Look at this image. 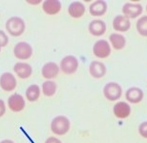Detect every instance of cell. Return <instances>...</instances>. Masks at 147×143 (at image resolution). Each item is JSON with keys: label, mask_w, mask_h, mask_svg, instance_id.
<instances>
[{"label": "cell", "mask_w": 147, "mask_h": 143, "mask_svg": "<svg viewBox=\"0 0 147 143\" xmlns=\"http://www.w3.org/2000/svg\"><path fill=\"white\" fill-rule=\"evenodd\" d=\"M70 124L68 119L64 116L55 118L51 123V130L54 134L62 136L66 134L70 129Z\"/></svg>", "instance_id": "1"}, {"label": "cell", "mask_w": 147, "mask_h": 143, "mask_svg": "<svg viewBox=\"0 0 147 143\" xmlns=\"http://www.w3.org/2000/svg\"><path fill=\"white\" fill-rule=\"evenodd\" d=\"M6 28L11 35L18 36L21 35L24 31L25 24L20 18L13 17L7 21Z\"/></svg>", "instance_id": "2"}, {"label": "cell", "mask_w": 147, "mask_h": 143, "mask_svg": "<svg viewBox=\"0 0 147 143\" xmlns=\"http://www.w3.org/2000/svg\"><path fill=\"white\" fill-rule=\"evenodd\" d=\"M104 94L106 98L110 101H115L121 97L122 89L121 86L115 83H109L104 88Z\"/></svg>", "instance_id": "3"}, {"label": "cell", "mask_w": 147, "mask_h": 143, "mask_svg": "<svg viewBox=\"0 0 147 143\" xmlns=\"http://www.w3.org/2000/svg\"><path fill=\"white\" fill-rule=\"evenodd\" d=\"M60 67L62 71L65 73L67 74H72L78 68V60L72 56L65 57L62 60Z\"/></svg>", "instance_id": "4"}, {"label": "cell", "mask_w": 147, "mask_h": 143, "mask_svg": "<svg viewBox=\"0 0 147 143\" xmlns=\"http://www.w3.org/2000/svg\"><path fill=\"white\" fill-rule=\"evenodd\" d=\"M32 52V47L25 42L19 43L15 47V55L19 59H28L31 57Z\"/></svg>", "instance_id": "5"}, {"label": "cell", "mask_w": 147, "mask_h": 143, "mask_svg": "<svg viewBox=\"0 0 147 143\" xmlns=\"http://www.w3.org/2000/svg\"><path fill=\"white\" fill-rule=\"evenodd\" d=\"M93 52L98 57L101 58L107 57L111 53L109 45L105 40H99L94 45Z\"/></svg>", "instance_id": "6"}, {"label": "cell", "mask_w": 147, "mask_h": 143, "mask_svg": "<svg viewBox=\"0 0 147 143\" xmlns=\"http://www.w3.org/2000/svg\"><path fill=\"white\" fill-rule=\"evenodd\" d=\"M9 108L14 112H19L24 109L25 102L22 96L15 94L10 96L8 101Z\"/></svg>", "instance_id": "7"}, {"label": "cell", "mask_w": 147, "mask_h": 143, "mask_svg": "<svg viewBox=\"0 0 147 143\" xmlns=\"http://www.w3.org/2000/svg\"><path fill=\"white\" fill-rule=\"evenodd\" d=\"M142 10L143 9L140 4L130 3H126L122 9L123 12L128 19L136 18L141 14Z\"/></svg>", "instance_id": "8"}, {"label": "cell", "mask_w": 147, "mask_h": 143, "mask_svg": "<svg viewBox=\"0 0 147 143\" xmlns=\"http://www.w3.org/2000/svg\"><path fill=\"white\" fill-rule=\"evenodd\" d=\"M0 85L2 88L5 91H11L16 87V80L11 73H5L1 77Z\"/></svg>", "instance_id": "9"}, {"label": "cell", "mask_w": 147, "mask_h": 143, "mask_svg": "<svg viewBox=\"0 0 147 143\" xmlns=\"http://www.w3.org/2000/svg\"><path fill=\"white\" fill-rule=\"evenodd\" d=\"M113 25L114 29L116 31L125 32L130 28V22L126 16L118 15L114 19Z\"/></svg>", "instance_id": "10"}, {"label": "cell", "mask_w": 147, "mask_h": 143, "mask_svg": "<svg viewBox=\"0 0 147 143\" xmlns=\"http://www.w3.org/2000/svg\"><path fill=\"white\" fill-rule=\"evenodd\" d=\"M114 112L117 117L124 118L129 115L130 108L126 102H119L117 103L114 107Z\"/></svg>", "instance_id": "11"}, {"label": "cell", "mask_w": 147, "mask_h": 143, "mask_svg": "<svg viewBox=\"0 0 147 143\" xmlns=\"http://www.w3.org/2000/svg\"><path fill=\"white\" fill-rule=\"evenodd\" d=\"M106 71V67L102 63L93 61L90 65V73L95 78H100L103 76Z\"/></svg>", "instance_id": "12"}, {"label": "cell", "mask_w": 147, "mask_h": 143, "mask_svg": "<svg viewBox=\"0 0 147 143\" xmlns=\"http://www.w3.org/2000/svg\"><path fill=\"white\" fill-rule=\"evenodd\" d=\"M14 70L17 75L22 78L29 77L32 73V69L29 64L18 63L14 67Z\"/></svg>", "instance_id": "13"}, {"label": "cell", "mask_w": 147, "mask_h": 143, "mask_svg": "<svg viewBox=\"0 0 147 143\" xmlns=\"http://www.w3.org/2000/svg\"><path fill=\"white\" fill-rule=\"evenodd\" d=\"M106 30L105 23L101 20H94L89 25L90 32L95 36H98L102 35Z\"/></svg>", "instance_id": "14"}, {"label": "cell", "mask_w": 147, "mask_h": 143, "mask_svg": "<svg viewBox=\"0 0 147 143\" xmlns=\"http://www.w3.org/2000/svg\"><path fill=\"white\" fill-rule=\"evenodd\" d=\"M60 2L57 0H48L43 3L44 11L48 14H55L59 12L61 9Z\"/></svg>", "instance_id": "15"}, {"label": "cell", "mask_w": 147, "mask_h": 143, "mask_svg": "<svg viewBox=\"0 0 147 143\" xmlns=\"http://www.w3.org/2000/svg\"><path fill=\"white\" fill-rule=\"evenodd\" d=\"M126 98L132 103H137L142 100L143 93L140 88H132L129 89L126 93Z\"/></svg>", "instance_id": "16"}, {"label": "cell", "mask_w": 147, "mask_h": 143, "mask_svg": "<svg viewBox=\"0 0 147 143\" xmlns=\"http://www.w3.org/2000/svg\"><path fill=\"white\" fill-rule=\"evenodd\" d=\"M59 69L56 63H48L43 67L42 75L46 78H52L55 77L58 74Z\"/></svg>", "instance_id": "17"}, {"label": "cell", "mask_w": 147, "mask_h": 143, "mask_svg": "<svg viewBox=\"0 0 147 143\" xmlns=\"http://www.w3.org/2000/svg\"><path fill=\"white\" fill-rule=\"evenodd\" d=\"M107 7V4L105 2L102 1H97L90 6V13L94 16H100L105 13Z\"/></svg>", "instance_id": "18"}, {"label": "cell", "mask_w": 147, "mask_h": 143, "mask_svg": "<svg viewBox=\"0 0 147 143\" xmlns=\"http://www.w3.org/2000/svg\"><path fill=\"white\" fill-rule=\"evenodd\" d=\"M85 8L82 3L79 2H75L71 3L69 7L70 15L74 18H79L82 16L85 12Z\"/></svg>", "instance_id": "19"}, {"label": "cell", "mask_w": 147, "mask_h": 143, "mask_svg": "<svg viewBox=\"0 0 147 143\" xmlns=\"http://www.w3.org/2000/svg\"><path fill=\"white\" fill-rule=\"evenodd\" d=\"M110 40L116 49H123L126 44V39L122 35L113 33L110 37Z\"/></svg>", "instance_id": "20"}, {"label": "cell", "mask_w": 147, "mask_h": 143, "mask_svg": "<svg viewBox=\"0 0 147 143\" xmlns=\"http://www.w3.org/2000/svg\"><path fill=\"white\" fill-rule=\"evenodd\" d=\"M40 94V88L37 85H31L27 90L26 96L30 102H34L38 99Z\"/></svg>", "instance_id": "21"}, {"label": "cell", "mask_w": 147, "mask_h": 143, "mask_svg": "<svg viewBox=\"0 0 147 143\" xmlns=\"http://www.w3.org/2000/svg\"><path fill=\"white\" fill-rule=\"evenodd\" d=\"M43 91L44 94L47 96L53 95L57 89V86L54 82L47 81L45 82L43 84Z\"/></svg>", "instance_id": "22"}, {"label": "cell", "mask_w": 147, "mask_h": 143, "mask_svg": "<svg viewBox=\"0 0 147 143\" xmlns=\"http://www.w3.org/2000/svg\"><path fill=\"white\" fill-rule=\"evenodd\" d=\"M136 27L141 35L147 37V16L139 19L136 24Z\"/></svg>", "instance_id": "23"}, {"label": "cell", "mask_w": 147, "mask_h": 143, "mask_svg": "<svg viewBox=\"0 0 147 143\" xmlns=\"http://www.w3.org/2000/svg\"><path fill=\"white\" fill-rule=\"evenodd\" d=\"M7 37L2 31H0V46H4L8 43Z\"/></svg>", "instance_id": "24"}, {"label": "cell", "mask_w": 147, "mask_h": 143, "mask_svg": "<svg viewBox=\"0 0 147 143\" xmlns=\"http://www.w3.org/2000/svg\"><path fill=\"white\" fill-rule=\"evenodd\" d=\"M140 132L142 136L147 138V122H144L141 125Z\"/></svg>", "instance_id": "25"}, {"label": "cell", "mask_w": 147, "mask_h": 143, "mask_svg": "<svg viewBox=\"0 0 147 143\" xmlns=\"http://www.w3.org/2000/svg\"><path fill=\"white\" fill-rule=\"evenodd\" d=\"M6 112V107L4 102L0 100V117L3 116Z\"/></svg>", "instance_id": "26"}, {"label": "cell", "mask_w": 147, "mask_h": 143, "mask_svg": "<svg viewBox=\"0 0 147 143\" xmlns=\"http://www.w3.org/2000/svg\"><path fill=\"white\" fill-rule=\"evenodd\" d=\"M45 143H62L58 139L54 137H51L48 138Z\"/></svg>", "instance_id": "27"}, {"label": "cell", "mask_w": 147, "mask_h": 143, "mask_svg": "<svg viewBox=\"0 0 147 143\" xmlns=\"http://www.w3.org/2000/svg\"><path fill=\"white\" fill-rule=\"evenodd\" d=\"M1 143H14L12 141L9 140H5L1 142Z\"/></svg>", "instance_id": "28"}, {"label": "cell", "mask_w": 147, "mask_h": 143, "mask_svg": "<svg viewBox=\"0 0 147 143\" xmlns=\"http://www.w3.org/2000/svg\"><path fill=\"white\" fill-rule=\"evenodd\" d=\"M146 9H147V7H146Z\"/></svg>", "instance_id": "29"}, {"label": "cell", "mask_w": 147, "mask_h": 143, "mask_svg": "<svg viewBox=\"0 0 147 143\" xmlns=\"http://www.w3.org/2000/svg\"></svg>", "instance_id": "30"}]
</instances>
